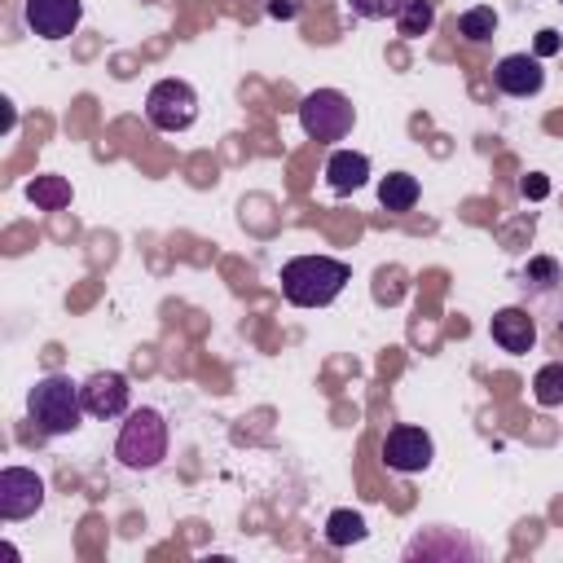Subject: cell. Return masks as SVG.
I'll return each instance as SVG.
<instances>
[{
  "label": "cell",
  "mask_w": 563,
  "mask_h": 563,
  "mask_svg": "<svg viewBox=\"0 0 563 563\" xmlns=\"http://www.w3.org/2000/svg\"><path fill=\"white\" fill-rule=\"evenodd\" d=\"M84 18V0H22V22L40 40H66L75 35Z\"/></svg>",
  "instance_id": "8"
},
{
  "label": "cell",
  "mask_w": 563,
  "mask_h": 563,
  "mask_svg": "<svg viewBox=\"0 0 563 563\" xmlns=\"http://www.w3.org/2000/svg\"><path fill=\"white\" fill-rule=\"evenodd\" d=\"M79 391H84V409H88L92 418H119V413H128V378H123L119 369H97V374H88V378L79 383Z\"/></svg>",
  "instance_id": "9"
},
{
  "label": "cell",
  "mask_w": 563,
  "mask_h": 563,
  "mask_svg": "<svg viewBox=\"0 0 563 563\" xmlns=\"http://www.w3.org/2000/svg\"><path fill=\"white\" fill-rule=\"evenodd\" d=\"M532 396H537V405H545V409L563 405V361H550V365H541V369L532 374Z\"/></svg>",
  "instance_id": "16"
},
{
  "label": "cell",
  "mask_w": 563,
  "mask_h": 563,
  "mask_svg": "<svg viewBox=\"0 0 563 563\" xmlns=\"http://www.w3.org/2000/svg\"><path fill=\"white\" fill-rule=\"evenodd\" d=\"M431 22H435V9H431V0H405V9L396 13V31H400L405 40H418V35H427V31H431Z\"/></svg>",
  "instance_id": "15"
},
{
  "label": "cell",
  "mask_w": 563,
  "mask_h": 563,
  "mask_svg": "<svg viewBox=\"0 0 563 563\" xmlns=\"http://www.w3.org/2000/svg\"><path fill=\"white\" fill-rule=\"evenodd\" d=\"M435 457V444L422 427H391L387 440H383V462L387 471H400V475H413V471H427Z\"/></svg>",
  "instance_id": "7"
},
{
  "label": "cell",
  "mask_w": 563,
  "mask_h": 563,
  "mask_svg": "<svg viewBox=\"0 0 563 563\" xmlns=\"http://www.w3.org/2000/svg\"><path fill=\"white\" fill-rule=\"evenodd\" d=\"M26 413L44 435H70L88 409L79 383H70L66 374H48L26 391Z\"/></svg>",
  "instance_id": "2"
},
{
  "label": "cell",
  "mask_w": 563,
  "mask_h": 563,
  "mask_svg": "<svg viewBox=\"0 0 563 563\" xmlns=\"http://www.w3.org/2000/svg\"><path fill=\"white\" fill-rule=\"evenodd\" d=\"M352 123H356V110H352V101H347L339 88H312V92L299 101V128H303L312 141H321V145L343 141V136L352 132Z\"/></svg>",
  "instance_id": "4"
},
{
  "label": "cell",
  "mask_w": 563,
  "mask_h": 563,
  "mask_svg": "<svg viewBox=\"0 0 563 563\" xmlns=\"http://www.w3.org/2000/svg\"><path fill=\"white\" fill-rule=\"evenodd\" d=\"M352 268L334 255H295L282 264V295L295 308H325L343 295Z\"/></svg>",
  "instance_id": "1"
},
{
  "label": "cell",
  "mask_w": 563,
  "mask_h": 563,
  "mask_svg": "<svg viewBox=\"0 0 563 563\" xmlns=\"http://www.w3.org/2000/svg\"><path fill=\"white\" fill-rule=\"evenodd\" d=\"M559 334H563V321H559Z\"/></svg>",
  "instance_id": "24"
},
{
  "label": "cell",
  "mask_w": 563,
  "mask_h": 563,
  "mask_svg": "<svg viewBox=\"0 0 563 563\" xmlns=\"http://www.w3.org/2000/svg\"><path fill=\"white\" fill-rule=\"evenodd\" d=\"M528 277H541L537 286H554V277H559V264H554V260H532V264H528Z\"/></svg>",
  "instance_id": "20"
},
{
  "label": "cell",
  "mask_w": 563,
  "mask_h": 563,
  "mask_svg": "<svg viewBox=\"0 0 563 563\" xmlns=\"http://www.w3.org/2000/svg\"><path fill=\"white\" fill-rule=\"evenodd\" d=\"M361 537H365V519L356 510H330V519H325V541L330 545H352Z\"/></svg>",
  "instance_id": "18"
},
{
  "label": "cell",
  "mask_w": 563,
  "mask_h": 563,
  "mask_svg": "<svg viewBox=\"0 0 563 563\" xmlns=\"http://www.w3.org/2000/svg\"><path fill=\"white\" fill-rule=\"evenodd\" d=\"M347 9H352L356 18L378 22V18H396V13L405 9V0H347Z\"/></svg>",
  "instance_id": "19"
},
{
  "label": "cell",
  "mask_w": 563,
  "mask_h": 563,
  "mask_svg": "<svg viewBox=\"0 0 563 563\" xmlns=\"http://www.w3.org/2000/svg\"><path fill=\"white\" fill-rule=\"evenodd\" d=\"M493 31H497V13H493L488 4H475V9H466V13L457 18V35L471 40V44L493 40Z\"/></svg>",
  "instance_id": "17"
},
{
  "label": "cell",
  "mask_w": 563,
  "mask_h": 563,
  "mask_svg": "<svg viewBox=\"0 0 563 563\" xmlns=\"http://www.w3.org/2000/svg\"><path fill=\"white\" fill-rule=\"evenodd\" d=\"M378 202L387 207V211H413V202H418V180L409 176V172H391V176H383L378 180Z\"/></svg>",
  "instance_id": "13"
},
{
  "label": "cell",
  "mask_w": 563,
  "mask_h": 563,
  "mask_svg": "<svg viewBox=\"0 0 563 563\" xmlns=\"http://www.w3.org/2000/svg\"><path fill=\"white\" fill-rule=\"evenodd\" d=\"M559 4H563V0H559Z\"/></svg>",
  "instance_id": "25"
},
{
  "label": "cell",
  "mask_w": 563,
  "mask_h": 563,
  "mask_svg": "<svg viewBox=\"0 0 563 563\" xmlns=\"http://www.w3.org/2000/svg\"><path fill=\"white\" fill-rule=\"evenodd\" d=\"M40 506H44V479L26 466H4L0 471V519L18 523V519H31Z\"/></svg>",
  "instance_id": "6"
},
{
  "label": "cell",
  "mask_w": 563,
  "mask_h": 563,
  "mask_svg": "<svg viewBox=\"0 0 563 563\" xmlns=\"http://www.w3.org/2000/svg\"><path fill=\"white\" fill-rule=\"evenodd\" d=\"M488 334H493V343H497L501 352L523 356V352H532V343H537V321H532L528 308H497L493 321H488Z\"/></svg>",
  "instance_id": "11"
},
{
  "label": "cell",
  "mask_w": 563,
  "mask_h": 563,
  "mask_svg": "<svg viewBox=\"0 0 563 563\" xmlns=\"http://www.w3.org/2000/svg\"><path fill=\"white\" fill-rule=\"evenodd\" d=\"M26 198L40 207V211H66L70 207V180L66 176H35L26 185Z\"/></svg>",
  "instance_id": "14"
},
{
  "label": "cell",
  "mask_w": 563,
  "mask_h": 563,
  "mask_svg": "<svg viewBox=\"0 0 563 563\" xmlns=\"http://www.w3.org/2000/svg\"><path fill=\"white\" fill-rule=\"evenodd\" d=\"M145 119L158 132H185L198 119V92L185 79H158L145 92Z\"/></svg>",
  "instance_id": "5"
},
{
  "label": "cell",
  "mask_w": 563,
  "mask_h": 563,
  "mask_svg": "<svg viewBox=\"0 0 563 563\" xmlns=\"http://www.w3.org/2000/svg\"><path fill=\"white\" fill-rule=\"evenodd\" d=\"M114 457L128 471H154L167 457V418L158 409H132L128 422L119 427Z\"/></svg>",
  "instance_id": "3"
},
{
  "label": "cell",
  "mask_w": 563,
  "mask_h": 563,
  "mask_svg": "<svg viewBox=\"0 0 563 563\" xmlns=\"http://www.w3.org/2000/svg\"><path fill=\"white\" fill-rule=\"evenodd\" d=\"M532 53H537V57H550V53H559V31H541Z\"/></svg>",
  "instance_id": "23"
},
{
  "label": "cell",
  "mask_w": 563,
  "mask_h": 563,
  "mask_svg": "<svg viewBox=\"0 0 563 563\" xmlns=\"http://www.w3.org/2000/svg\"><path fill=\"white\" fill-rule=\"evenodd\" d=\"M493 84H497V92H506V97H532V92H541V84H545L541 57H537V53H506V57L493 66Z\"/></svg>",
  "instance_id": "10"
},
{
  "label": "cell",
  "mask_w": 563,
  "mask_h": 563,
  "mask_svg": "<svg viewBox=\"0 0 563 563\" xmlns=\"http://www.w3.org/2000/svg\"><path fill=\"white\" fill-rule=\"evenodd\" d=\"M519 189H523V198H545V194H550V180L532 172V176H523V185H519Z\"/></svg>",
  "instance_id": "22"
},
{
  "label": "cell",
  "mask_w": 563,
  "mask_h": 563,
  "mask_svg": "<svg viewBox=\"0 0 563 563\" xmlns=\"http://www.w3.org/2000/svg\"><path fill=\"white\" fill-rule=\"evenodd\" d=\"M299 9H303V0H268V18H277V22L299 18Z\"/></svg>",
  "instance_id": "21"
},
{
  "label": "cell",
  "mask_w": 563,
  "mask_h": 563,
  "mask_svg": "<svg viewBox=\"0 0 563 563\" xmlns=\"http://www.w3.org/2000/svg\"><path fill=\"white\" fill-rule=\"evenodd\" d=\"M325 180H330L334 194H356L369 180V158L356 154V150H334L325 158Z\"/></svg>",
  "instance_id": "12"
}]
</instances>
